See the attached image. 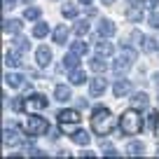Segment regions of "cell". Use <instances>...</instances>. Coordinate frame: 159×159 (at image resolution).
<instances>
[{
	"mask_svg": "<svg viewBox=\"0 0 159 159\" xmlns=\"http://www.w3.org/2000/svg\"><path fill=\"white\" fill-rule=\"evenodd\" d=\"M40 14H42V10H40V7H26V12H24V19L35 21V19H40Z\"/></svg>",
	"mask_w": 159,
	"mask_h": 159,
	"instance_id": "obj_27",
	"label": "cell"
},
{
	"mask_svg": "<svg viewBox=\"0 0 159 159\" xmlns=\"http://www.w3.org/2000/svg\"><path fill=\"white\" fill-rule=\"evenodd\" d=\"M70 49H73V52H77V54L82 56V54H87V52H89V47H87L84 42H73V47H70Z\"/></svg>",
	"mask_w": 159,
	"mask_h": 159,
	"instance_id": "obj_32",
	"label": "cell"
},
{
	"mask_svg": "<svg viewBox=\"0 0 159 159\" xmlns=\"http://www.w3.org/2000/svg\"><path fill=\"white\" fill-rule=\"evenodd\" d=\"M24 108L30 110V112H35V110H42V108H47V98H45L42 94H30L28 98L24 101Z\"/></svg>",
	"mask_w": 159,
	"mask_h": 159,
	"instance_id": "obj_5",
	"label": "cell"
},
{
	"mask_svg": "<svg viewBox=\"0 0 159 159\" xmlns=\"http://www.w3.org/2000/svg\"><path fill=\"white\" fill-rule=\"evenodd\" d=\"M52 61V49L49 47H38L35 49V63L40 66V68H47Z\"/></svg>",
	"mask_w": 159,
	"mask_h": 159,
	"instance_id": "obj_7",
	"label": "cell"
},
{
	"mask_svg": "<svg viewBox=\"0 0 159 159\" xmlns=\"http://www.w3.org/2000/svg\"><path fill=\"white\" fill-rule=\"evenodd\" d=\"M61 14H63L66 19H75V16H77L80 12H77V7H75V5H70V2H66V5H63V10H61Z\"/></svg>",
	"mask_w": 159,
	"mask_h": 159,
	"instance_id": "obj_26",
	"label": "cell"
},
{
	"mask_svg": "<svg viewBox=\"0 0 159 159\" xmlns=\"http://www.w3.org/2000/svg\"><path fill=\"white\" fill-rule=\"evenodd\" d=\"M126 19L134 21V24H138V21H143V14H140V10L134 5V7H129V10H126Z\"/></svg>",
	"mask_w": 159,
	"mask_h": 159,
	"instance_id": "obj_25",
	"label": "cell"
},
{
	"mask_svg": "<svg viewBox=\"0 0 159 159\" xmlns=\"http://www.w3.org/2000/svg\"><path fill=\"white\" fill-rule=\"evenodd\" d=\"M30 33H33V38L42 40V38H47V35H49V26H47L45 21H38V24L33 26V30H30Z\"/></svg>",
	"mask_w": 159,
	"mask_h": 159,
	"instance_id": "obj_18",
	"label": "cell"
},
{
	"mask_svg": "<svg viewBox=\"0 0 159 159\" xmlns=\"http://www.w3.org/2000/svg\"><path fill=\"white\" fill-rule=\"evenodd\" d=\"M73 30L77 35H84V33H89V21H77V24L73 26Z\"/></svg>",
	"mask_w": 159,
	"mask_h": 159,
	"instance_id": "obj_30",
	"label": "cell"
},
{
	"mask_svg": "<svg viewBox=\"0 0 159 159\" xmlns=\"http://www.w3.org/2000/svg\"><path fill=\"white\" fill-rule=\"evenodd\" d=\"M52 38H54V42L56 45H66V40H68V26H56L54 28V35H52Z\"/></svg>",
	"mask_w": 159,
	"mask_h": 159,
	"instance_id": "obj_15",
	"label": "cell"
},
{
	"mask_svg": "<svg viewBox=\"0 0 159 159\" xmlns=\"http://www.w3.org/2000/svg\"><path fill=\"white\" fill-rule=\"evenodd\" d=\"M19 143H24V140L19 138V134H16L12 126H2V145H7V148H12V145H19Z\"/></svg>",
	"mask_w": 159,
	"mask_h": 159,
	"instance_id": "obj_6",
	"label": "cell"
},
{
	"mask_svg": "<svg viewBox=\"0 0 159 159\" xmlns=\"http://www.w3.org/2000/svg\"><path fill=\"white\" fill-rule=\"evenodd\" d=\"M89 68L94 70V73H105V70H108V63H105L103 61V56H91L89 59Z\"/></svg>",
	"mask_w": 159,
	"mask_h": 159,
	"instance_id": "obj_14",
	"label": "cell"
},
{
	"mask_svg": "<svg viewBox=\"0 0 159 159\" xmlns=\"http://www.w3.org/2000/svg\"><path fill=\"white\" fill-rule=\"evenodd\" d=\"M105 157H117V150H112V148H105Z\"/></svg>",
	"mask_w": 159,
	"mask_h": 159,
	"instance_id": "obj_37",
	"label": "cell"
},
{
	"mask_svg": "<svg viewBox=\"0 0 159 159\" xmlns=\"http://www.w3.org/2000/svg\"><path fill=\"white\" fill-rule=\"evenodd\" d=\"M148 24L152 26V28H159V12H152V14L148 16Z\"/></svg>",
	"mask_w": 159,
	"mask_h": 159,
	"instance_id": "obj_33",
	"label": "cell"
},
{
	"mask_svg": "<svg viewBox=\"0 0 159 159\" xmlns=\"http://www.w3.org/2000/svg\"><path fill=\"white\" fill-rule=\"evenodd\" d=\"M5 61H7L10 68H21V66H24V61H21V49L16 52V47H14V49H10L5 54Z\"/></svg>",
	"mask_w": 159,
	"mask_h": 159,
	"instance_id": "obj_12",
	"label": "cell"
},
{
	"mask_svg": "<svg viewBox=\"0 0 159 159\" xmlns=\"http://www.w3.org/2000/svg\"><path fill=\"white\" fill-rule=\"evenodd\" d=\"M14 47H16V49H21V52H28V49H30V42L16 33V38H14Z\"/></svg>",
	"mask_w": 159,
	"mask_h": 159,
	"instance_id": "obj_29",
	"label": "cell"
},
{
	"mask_svg": "<svg viewBox=\"0 0 159 159\" xmlns=\"http://www.w3.org/2000/svg\"><path fill=\"white\" fill-rule=\"evenodd\" d=\"M105 89H108V82H105L103 77H94V80H91V87H89L91 96H103Z\"/></svg>",
	"mask_w": 159,
	"mask_h": 159,
	"instance_id": "obj_10",
	"label": "cell"
},
{
	"mask_svg": "<svg viewBox=\"0 0 159 159\" xmlns=\"http://www.w3.org/2000/svg\"><path fill=\"white\" fill-rule=\"evenodd\" d=\"M63 66H66V68H70V70L80 68V54H77V52H68V54L63 56Z\"/></svg>",
	"mask_w": 159,
	"mask_h": 159,
	"instance_id": "obj_19",
	"label": "cell"
},
{
	"mask_svg": "<svg viewBox=\"0 0 159 159\" xmlns=\"http://www.w3.org/2000/svg\"><path fill=\"white\" fill-rule=\"evenodd\" d=\"M21 131H24L26 136H45L49 134V122H47L45 117H40V115H28V119H26L24 124H21Z\"/></svg>",
	"mask_w": 159,
	"mask_h": 159,
	"instance_id": "obj_3",
	"label": "cell"
},
{
	"mask_svg": "<svg viewBox=\"0 0 159 159\" xmlns=\"http://www.w3.org/2000/svg\"><path fill=\"white\" fill-rule=\"evenodd\" d=\"M119 129L124 131L126 136H136L143 131V117H140L138 108H129L122 112V117H119Z\"/></svg>",
	"mask_w": 159,
	"mask_h": 159,
	"instance_id": "obj_2",
	"label": "cell"
},
{
	"mask_svg": "<svg viewBox=\"0 0 159 159\" xmlns=\"http://www.w3.org/2000/svg\"><path fill=\"white\" fill-rule=\"evenodd\" d=\"M140 45H143V52H154V49H157V42H154L152 38H148V35L140 38Z\"/></svg>",
	"mask_w": 159,
	"mask_h": 159,
	"instance_id": "obj_28",
	"label": "cell"
},
{
	"mask_svg": "<svg viewBox=\"0 0 159 159\" xmlns=\"http://www.w3.org/2000/svg\"><path fill=\"white\" fill-rule=\"evenodd\" d=\"M70 138H73V143H77V145L89 143V134H87V131H70Z\"/></svg>",
	"mask_w": 159,
	"mask_h": 159,
	"instance_id": "obj_22",
	"label": "cell"
},
{
	"mask_svg": "<svg viewBox=\"0 0 159 159\" xmlns=\"http://www.w3.org/2000/svg\"><path fill=\"white\" fill-rule=\"evenodd\" d=\"M157 2H159V0H140V5H143L148 12H152L154 7H157Z\"/></svg>",
	"mask_w": 159,
	"mask_h": 159,
	"instance_id": "obj_34",
	"label": "cell"
},
{
	"mask_svg": "<svg viewBox=\"0 0 159 159\" xmlns=\"http://www.w3.org/2000/svg\"><path fill=\"white\" fill-rule=\"evenodd\" d=\"M96 52H98L101 56H112L115 54V45L108 42V40H101V42H96Z\"/></svg>",
	"mask_w": 159,
	"mask_h": 159,
	"instance_id": "obj_16",
	"label": "cell"
},
{
	"mask_svg": "<svg viewBox=\"0 0 159 159\" xmlns=\"http://www.w3.org/2000/svg\"><path fill=\"white\" fill-rule=\"evenodd\" d=\"M131 105H134V108H143V105H148V94H145V91L134 94V96H131Z\"/></svg>",
	"mask_w": 159,
	"mask_h": 159,
	"instance_id": "obj_23",
	"label": "cell"
},
{
	"mask_svg": "<svg viewBox=\"0 0 159 159\" xmlns=\"http://www.w3.org/2000/svg\"><path fill=\"white\" fill-rule=\"evenodd\" d=\"M21 21L19 19H5L2 21V30H5V33H21Z\"/></svg>",
	"mask_w": 159,
	"mask_h": 159,
	"instance_id": "obj_17",
	"label": "cell"
},
{
	"mask_svg": "<svg viewBox=\"0 0 159 159\" xmlns=\"http://www.w3.org/2000/svg\"><path fill=\"white\" fill-rule=\"evenodd\" d=\"M122 49H124V56H129L131 61H136V56H138V54H136V52L131 49V45H129V40H124V42H122Z\"/></svg>",
	"mask_w": 159,
	"mask_h": 159,
	"instance_id": "obj_31",
	"label": "cell"
},
{
	"mask_svg": "<svg viewBox=\"0 0 159 159\" xmlns=\"http://www.w3.org/2000/svg\"><path fill=\"white\" fill-rule=\"evenodd\" d=\"M56 122H59L63 129H70L73 131L75 126L80 124V112L73 108H66V110H59V115H56Z\"/></svg>",
	"mask_w": 159,
	"mask_h": 159,
	"instance_id": "obj_4",
	"label": "cell"
},
{
	"mask_svg": "<svg viewBox=\"0 0 159 159\" xmlns=\"http://www.w3.org/2000/svg\"><path fill=\"white\" fill-rule=\"evenodd\" d=\"M77 2H82V5H91V0H77Z\"/></svg>",
	"mask_w": 159,
	"mask_h": 159,
	"instance_id": "obj_41",
	"label": "cell"
},
{
	"mask_svg": "<svg viewBox=\"0 0 159 159\" xmlns=\"http://www.w3.org/2000/svg\"><path fill=\"white\" fill-rule=\"evenodd\" d=\"M96 30H98L101 38H112V35L117 33V26H115L110 19H101V21H98V28H96Z\"/></svg>",
	"mask_w": 159,
	"mask_h": 159,
	"instance_id": "obj_8",
	"label": "cell"
},
{
	"mask_svg": "<svg viewBox=\"0 0 159 159\" xmlns=\"http://www.w3.org/2000/svg\"><path fill=\"white\" fill-rule=\"evenodd\" d=\"M19 0H5V5H16Z\"/></svg>",
	"mask_w": 159,
	"mask_h": 159,
	"instance_id": "obj_39",
	"label": "cell"
},
{
	"mask_svg": "<svg viewBox=\"0 0 159 159\" xmlns=\"http://www.w3.org/2000/svg\"><path fill=\"white\" fill-rule=\"evenodd\" d=\"M80 157H84V159H89V157H91V159H94V157H96V154H94V152H89V150H84V152L80 154Z\"/></svg>",
	"mask_w": 159,
	"mask_h": 159,
	"instance_id": "obj_38",
	"label": "cell"
},
{
	"mask_svg": "<svg viewBox=\"0 0 159 159\" xmlns=\"http://www.w3.org/2000/svg\"><path fill=\"white\" fill-rule=\"evenodd\" d=\"M12 110H16V112H19V110H24V101H19V98H14L12 101V105H10Z\"/></svg>",
	"mask_w": 159,
	"mask_h": 159,
	"instance_id": "obj_36",
	"label": "cell"
},
{
	"mask_svg": "<svg viewBox=\"0 0 159 159\" xmlns=\"http://www.w3.org/2000/svg\"><path fill=\"white\" fill-rule=\"evenodd\" d=\"M70 96H73V91H70L68 84H56V87H54V98H56V101H61V103H63V101H68Z\"/></svg>",
	"mask_w": 159,
	"mask_h": 159,
	"instance_id": "obj_13",
	"label": "cell"
},
{
	"mask_svg": "<svg viewBox=\"0 0 159 159\" xmlns=\"http://www.w3.org/2000/svg\"><path fill=\"white\" fill-rule=\"evenodd\" d=\"M148 122H150V131H154V129H157V112H150Z\"/></svg>",
	"mask_w": 159,
	"mask_h": 159,
	"instance_id": "obj_35",
	"label": "cell"
},
{
	"mask_svg": "<svg viewBox=\"0 0 159 159\" xmlns=\"http://www.w3.org/2000/svg\"><path fill=\"white\" fill-rule=\"evenodd\" d=\"M129 63H131V59H129V56L115 59V61H112V70H115V73H124V70L129 68Z\"/></svg>",
	"mask_w": 159,
	"mask_h": 159,
	"instance_id": "obj_21",
	"label": "cell"
},
{
	"mask_svg": "<svg viewBox=\"0 0 159 159\" xmlns=\"http://www.w3.org/2000/svg\"><path fill=\"white\" fill-rule=\"evenodd\" d=\"M157 154H159V150H157Z\"/></svg>",
	"mask_w": 159,
	"mask_h": 159,
	"instance_id": "obj_42",
	"label": "cell"
},
{
	"mask_svg": "<svg viewBox=\"0 0 159 159\" xmlns=\"http://www.w3.org/2000/svg\"><path fill=\"white\" fill-rule=\"evenodd\" d=\"M112 126H115V117H112V112H110V108L96 105V108L91 110V131H94L96 136H108L110 131H112Z\"/></svg>",
	"mask_w": 159,
	"mask_h": 159,
	"instance_id": "obj_1",
	"label": "cell"
},
{
	"mask_svg": "<svg viewBox=\"0 0 159 159\" xmlns=\"http://www.w3.org/2000/svg\"><path fill=\"white\" fill-rule=\"evenodd\" d=\"M129 91H131V82H129V80H117V82L112 84V94L117 96V98L126 96Z\"/></svg>",
	"mask_w": 159,
	"mask_h": 159,
	"instance_id": "obj_11",
	"label": "cell"
},
{
	"mask_svg": "<svg viewBox=\"0 0 159 159\" xmlns=\"http://www.w3.org/2000/svg\"><path fill=\"white\" fill-rule=\"evenodd\" d=\"M5 84L12 87V89H21V87L26 84V77L21 73H7L5 75Z\"/></svg>",
	"mask_w": 159,
	"mask_h": 159,
	"instance_id": "obj_9",
	"label": "cell"
},
{
	"mask_svg": "<svg viewBox=\"0 0 159 159\" xmlns=\"http://www.w3.org/2000/svg\"><path fill=\"white\" fill-rule=\"evenodd\" d=\"M143 152H145V143H140V140H134L126 145V154H143Z\"/></svg>",
	"mask_w": 159,
	"mask_h": 159,
	"instance_id": "obj_24",
	"label": "cell"
},
{
	"mask_svg": "<svg viewBox=\"0 0 159 159\" xmlns=\"http://www.w3.org/2000/svg\"><path fill=\"white\" fill-rule=\"evenodd\" d=\"M68 77H70L73 84H84V82H87V73H84V70H80V68H73L68 73Z\"/></svg>",
	"mask_w": 159,
	"mask_h": 159,
	"instance_id": "obj_20",
	"label": "cell"
},
{
	"mask_svg": "<svg viewBox=\"0 0 159 159\" xmlns=\"http://www.w3.org/2000/svg\"><path fill=\"white\" fill-rule=\"evenodd\" d=\"M101 2H103V5H112L115 0H101Z\"/></svg>",
	"mask_w": 159,
	"mask_h": 159,
	"instance_id": "obj_40",
	"label": "cell"
}]
</instances>
